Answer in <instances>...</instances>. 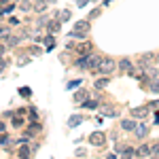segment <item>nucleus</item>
Listing matches in <instances>:
<instances>
[{"instance_id":"28","label":"nucleus","mask_w":159,"mask_h":159,"mask_svg":"<svg viewBox=\"0 0 159 159\" xmlns=\"http://www.w3.org/2000/svg\"><path fill=\"white\" fill-rule=\"evenodd\" d=\"M0 132H4V123H0Z\"/></svg>"},{"instance_id":"27","label":"nucleus","mask_w":159,"mask_h":159,"mask_svg":"<svg viewBox=\"0 0 159 159\" xmlns=\"http://www.w3.org/2000/svg\"><path fill=\"white\" fill-rule=\"evenodd\" d=\"M2 55H4V47L0 45V57H2Z\"/></svg>"},{"instance_id":"21","label":"nucleus","mask_w":159,"mask_h":159,"mask_svg":"<svg viewBox=\"0 0 159 159\" xmlns=\"http://www.w3.org/2000/svg\"><path fill=\"white\" fill-rule=\"evenodd\" d=\"M0 36L7 38V36H11V34H9V30H7V28H2V30H0Z\"/></svg>"},{"instance_id":"19","label":"nucleus","mask_w":159,"mask_h":159,"mask_svg":"<svg viewBox=\"0 0 159 159\" xmlns=\"http://www.w3.org/2000/svg\"><path fill=\"white\" fill-rule=\"evenodd\" d=\"M151 91H153V93H159V81H155V83L151 85Z\"/></svg>"},{"instance_id":"23","label":"nucleus","mask_w":159,"mask_h":159,"mask_svg":"<svg viewBox=\"0 0 159 159\" xmlns=\"http://www.w3.org/2000/svg\"><path fill=\"white\" fill-rule=\"evenodd\" d=\"M49 28L55 32V30H60V24H55V21H53V24H49Z\"/></svg>"},{"instance_id":"1","label":"nucleus","mask_w":159,"mask_h":159,"mask_svg":"<svg viewBox=\"0 0 159 159\" xmlns=\"http://www.w3.org/2000/svg\"><path fill=\"white\" fill-rule=\"evenodd\" d=\"M115 68H117V64H115V60H110V57H102L100 64H98V72H102V74L115 72Z\"/></svg>"},{"instance_id":"18","label":"nucleus","mask_w":159,"mask_h":159,"mask_svg":"<svg viewBox=\"0 0 159 159\" xmlns=\"http://www.w3.org/2000/svg\"><path fill=\"white\" fill-rule=\"evenodd\" d=\"M85 98H87L85 91H79V93H74V100H76V102H79V100H85Z\"/></svg>"},{"instance_id":"15","label":"nucleus","mask_w":159,"mask_h":159,"mask_svg":"<svg viewBox=\"0 0 159 159\" xmlns=\"http://www.w3.org/2000/svg\"><path fill=\"white\" fill-rule=\"evenodd\" d=\"M43 43H45V47H47V49H51V47H53V36L43 38Z\"/></svg>"},{"instance_id":"6","label":"nucleus","mask_w":159,"mask_h":159,"mask_svg":"<svg viewBox=\"0 0 159 159\" xmlns=\"http://www.w3.org/2000/svg\"><path fill=\"white\" fill-rule=\"evenodd\" d=\"M121 127L125 129V132H134V129H136V123L132 121V119H125V121H121Z\"/></svg>"},{"instance_id":"4","label":"nucleus","mask_w":159,"mask_h":159,"mask_svg":"<svg viewBox=\"0 0 159 159\" xmlns=\"http://www.w3.org/2000/svg\"><path fill=\"white\" fill-rule=\"evenodd\" d=\"M136 136H138V138H144V136L148 134V127L147 125H144V123H136Z\"/></svg>"},{"instance_id":"24","label":"nucleus","mask_w":159,"mask_h":159,"mask_svg":"<svg viewBox=\"0 0 159 159\" xmlns=\"http://www.w3.org/2000/svg\"><path fill=\"white\" fill-rule=\"evenodd\" d=\"M4 68H7V61H4V60H2V57H0V72H2Z\"/></svg>"},{"instance_id":"16","label":"nucleus","mask_w":159,"mask_h":159,"mask_svg":"<svg viewBox=\"0 0 159 159\" xmlns=\"http://www.w3.org/2000/svg\"><path fill=\"white\" fill-rule=\"evenodd\" d=\"M30 155V147H21L19 148V157H28Z\"/></svg>"},{"instance_id":"13","label":"nucleus","mask_w":159,"mask_h":159,"mask_svg":"<svg viewBox=\"0 0 159 159\" xmlns=\"http://www.w3.org/2000/svg\"><path fill=\"white\" fill-rule=\"evenodd\" d=\"M83 106H85V108H89V110H93V108H98V102H93V100H87Z\"/></svg>"},{"instance_id":"9","label":"nucleus","mask_w":159,"mask_h":159,"mask_svg":"<svg viewBox=\"0 0 159 159\" xmlns=\"http://www.w3.org/2000/svg\"><path fill=\"white\" fill-rule=\"evenodd\" d=\"M81 121H83V119H81V115H72V117L68 119V125H70V127H76Z\"/></svg>"},{"instance_id":"12","label":"nucleus","mask_w":159,"mask_h":159,"mask_svg":"<svg viewBox=\"0 0 159 159\" xmlns=\"http://www.w3.org/2000/svg\"><path fill=\"white\" fill-rule=\"evenodd\" d=\"M108 83H110L108 79H98V81H96V89H102V87H106Z\"/></svg>"},{"instance_id":"14","label":"nucleus","mask_w":159,"mask_h":159,"mask_svg":"<svg viewBox=\"0 0 159 159\" xmlns=\"http://www.w3.org/2000/svg\"><path fill=\"white\" fill-rule=\"evenodd\" d=\"M102 112H104V115H108V117H117V115H119L115 108H102Z\"/></svg>"},{"instance_id":"20","label":"nucleus","mask_w":159,"mask_h":159,"mask_svg":"<svg viewBox=\"0 0 159 159\" xmlns=\"http://www.w3.org/2000/svg\"><path fill=\"white\" fill-rule=\"evenodd\" d=\"M60 17H61V19H70V11H61Z\"/></svg>"},{"instance_id":"26","label":"nucleus","mask_w":159,"mask_h":159,"mask_svg":"<svg viewBox=\"0 0 159 159\" xmlns=\"http://www.w3.org/2000/svg\"><path fill=\"white\" fill-rule=\"evenodd\" d=\"M76 2H79V7H85L87 4V0H76Z\"/></svg>"},{"instance_id":"22","label":"nucleus","mask_w":159,"mask_h":159,"mask_svg":"<svg viewBox=\"0 0 159 159\" xmlns=\"http://www.w3.org/2000/svg\"><path fill=\"white\" fill-rule=\"evenodd\" d=\"M19 7H21V9H24V11H30V2H21V4H19Z\"/></svg>"},{"instance_id":"10","label":"nucleus","mask_w":159,"mask_h":159,"mask_svg":"<svg viewBox=\"0 0 159 159\" xmlns=\"http://www.w3.org/2000/svg\"><path fill=\"white\" fill-rule=\"evenodd\" d=\"M119 68L125 70V72H132V64H129V60H121L119 61Z\"/></svg>"},{"instance_id":"7","label":"nucleus","mask_w":159,"mask_h":159,"mask_svg":"<svg viewBox=\"0 0 159 159\" xmlns=\"http://www.w3.org/2000/svg\"><path fill=\"white\" fill-rule=\"evenodd\" d=\"M138 155H142V157H148V155H153V147H148V144H142V147L138 148Z\"/></svg>"},{"instance_id":"3","label":"nucleus","mask_w":159,"mask_h":159,"mask_svg":"<svg viewBox=\"0 0 159 159\" xmlns=\"http://www.w3.org/2000/svg\"><path fill=\"white\" fill-rule=\"evenodd\" d=\"M147 115H148V106H138V108H132V117L142 119V117H147Z\"/></svg>"},{"instance_id":"2","label":"nucleus","mask_w":159,"mask_h":159,"mask_svg":"<svg viewBox=\"0 0 159 159\" xmlns=\"http://www.w3.org/2000/svg\"><path fill=\"white\" fill-rule=\"evenodd\" d=\"M89 142H91V144H96V147H102V144H104V134H102V132L91 134V136H89Z\"/></svg>"},{"instance_id":"17","label":"nucleus","mask_w":159,"mask_h":159,"mask_svg":"<svg viewBox=\"0 0 159 159\" xmlns=\"http://www.w3.org/2000/svg\"><path fill=\"white\" fill-rule=\"evenodd\" d=\"M17 43H19V38H15V36H7V45H17Z\"/></svg>"},{"instance_id":"25","label":"nucleus","mask_w":159,"mask_h":159,"mask_svg":"<svg viewBox=\"0 0 159 159\" xmlns=\"http://www.w3.org/2000/svg\"><path fill=\"white\" fill-rule=\"evenodd\" d=\"M153 155H159V142L155 144V147H153Z\"/></svg>"},{"instance_id":"5","label":"nucleus","mask_w":159,"mask_h":159,"mask_svg":"<svg viewBox=\"0 0 159 159\" xmlns=\"http://www.w3.org/2000/svg\"><path fill=\"white\" fill-rule=\"evenodd\" d=\"M13 4L11 0H0V13H9V11H13Z\"/></svg>"},{"instance_id":"8","label":"nucleus","mask_w":159,"mask_h":159,"mask_svg":"<svg viewBox=\"0 0 159 159\" xmlns=\"http://www.w3.org/2000/svg\"><path fill=\"white\" fill-rule=\"evenodd\" d=\"M47 9V0H36V4H34V11L36 13H43Z\"/></svg>"},{"instance_id":"11","label":"nucleus","mask_w":159,"mask_h":159,"mask_svg":"<svg viewBox=\"0 0 159 159\" xmlns=\"http://www.w3.org/2000/svg\"><path fill=\"white\" fill-rule=\"evenodd\" d=\"M76 32H83V34L89 32V24H87V21H79V24H76Z\"/></svg>"}]
</instances>
